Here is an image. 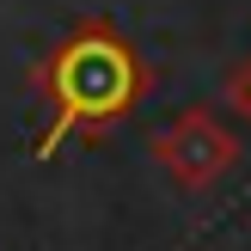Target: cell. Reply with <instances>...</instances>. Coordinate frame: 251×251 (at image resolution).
Masks as SVG:
<instances>
[{"label":"cell","instance_id":"3957f363","mask_svg":"<svg viewBox=\"0 0 251 251\" xmlns=\"http://www.w3.org/2000/svg\"><path fill=\"white\" fill-rule=\"evenodd\" d=\"M233 104H239L245 117H251V61H245L239 74H233Z\"/></svg>","mask_w":251,"mask_h":251},{"label":"cell","instance_id":"6da1fadb","mask_svg":"<svg viewBox=\"0 0 251 251\" xmlns=\"http://www.w3.org/2000/svg\"><path fill=\"white\" fill-rule=\"evenodd\" d=\"M37 92L49 98V123L31 141V159H49L68 135L92 141L98 129L123 123L147 92V61L110 19H80L43 61H37Z\"/></svg>","mask_w":251,"mask_h":251},{"label":"cell","instance_id":"7a4b0ae2","mask_svg":"<svg viewBox=\"0 0 251 251\" xmlns=\"http://www.w3.org/2000/svg\"><path fill=\"white\" fill-rule=\"evenodd\" d=\"M153 159L184 184V190H208V184L239 159V135H233L215 110H184V117L153 141Z\"/></svg>","mask_w":251,"mask_h":251}]
</instances>
